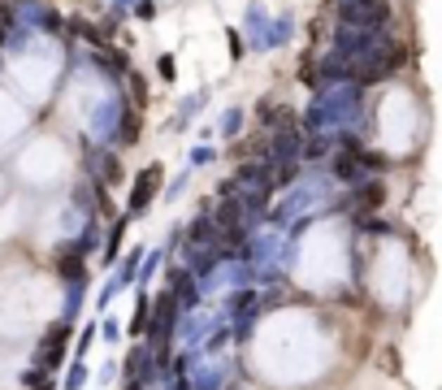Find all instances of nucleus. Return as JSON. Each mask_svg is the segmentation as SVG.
I'll list each match as a JSON object with an SVG mask.
<instances>
[{"mask_svg": "<svg viewBox=\"0 0 442 390\" xmlns=\"http://www.w3.org/2000/svg\"><path fill=\"white\" fill-rule=\"evenodd\" d=\"M135 18L152 22V18H156V5H152V0H139V5H135Z\"/></svg>", "mask_w": 442, "mask_h": 390, "instance_id": "nucleus-20", "label": "nucleus"}, {"mask_svg": "<svg viewBox=\"0 0 442 390\" xmlns=\"http://www.w3.org/2000/svg\"><path fill=\"white\" fill-rule=\"evenodd\" d=\"M382 200H386V187H382V182H364V187H356V204H360V213H356V217L373 213Z\"/></svg>", "mask_w": 442, "mask_h": 390, "instance_id": "nucleus-8", "label": "nucleus"}, {"mask_svg": "<svg viewBox=\"0 0 442 390\" xmlns=\"http://www.w3.org/2000/svg\"><path fill=\"white\" fill-rule=\"evenodd\" d=\"M126 221H130V213L122 217V221H113V230H109V243H104V265H113V260H117V247H122V230H126Z\"/></svg>", "mask_w": 442, "mask_h": 390, "instance_id": "nucleus-13", "label": "nucleus"}, {"mask_svg": "<svg viewBox=\"0 0 442 390\" xmlns=\"http://www.w3.org/2000/svg\"><path fill=\"white\" fill-rule=\"evenodd\" d=\"M139 139V113L135 109H122V122H117V143H135Z\"/></svg>", "mask_w": 442, "mask_h": 390, "instance_id": "nucleus-12", "label": "nucleus"}, {"mask_svg": "<svg viewBox=\"0 0 442 390\" xmlns=\"http://www.w3.org/2000/svg\"><path fill=\"white\" fill-rule=\"evenodd\" d=\"M70 321H57V325H48V334L39 338V351H35V369L52 373V369H61V360H65V343H70Z\"/></svg>", "mask_w": 442, "mask_h": 390, "instance_id": "nucleus-3", "label": "nucleus"}, {"mask_svg": "<svg viewBox=\"0 0 442 390\" xmlns=\"http://www.w3.org/2000/svg\"><path fill=\"white\" fill-rule=\"evenodd\" d=\"M213 234H217V221H208V217H195L191 230H187V239H191V252H200V243H213Z\"/></svg>", "mask_w": 442, "mask_h": 390, "instance_id": "nucleus-11", "label": "nucleus"}, {"mask_svg": "<svg viewBox=\"0 0 442 390\" xmlns=\"http://www.w3.org/2000/svg\"><path fill=\"white\" fill-rule=\"evenodd\" d=\"M83 382H87V364H74L65 373V390H83Z\"/></svg>", "mask_w": 442, "mask_h": 390, "instance_id": "nucleus-16", "label": "nucleus"}, {"mask_svg": "<svg viewBox=\"0 0 442 390\" xmlns=\"http://www.w3.org/2000/svg\"><path fill=\"white\" fill-rule=\"evenodd\" d=\"M356 109H360V96H356V87H321V96H317V104L304 113V126L308 130H325V126H334V122H347V117H356Z\"/></svg>", "mask_w": 442, "mask_h": 390, "instance_id": "nucleus-1", "label": "nucleus"}, {"mask_svg": "<svg viewBox=\"0 0 442 390\" xmlns=\"http://www.w3.org/2000/svg\"><path fill=\"white\" fill-rule=\"evenodd\" d=\"M22 382H26V386H31V390H35V386H48L44 369H26V373H22Z\"/></svg>", "mask_w": 442, "mask_h": 390, "instance_id": "nucleus-19", "label": "nucleus"}, {"mask_svg": "<svg viewBox=\"0 0 442 390\" xmlns=\"http://www.w3.org/2000/svg\"><path fill=\"white\" fill-rule=\"evenodd\" d=\"M304 152V135L299 130H282V135L273 139V152H265L269 161H291V156H299Z\"/></svg>", "mask_w": 442, "mask_h": 390, "instance_id": "nucleus-6", "label": "nucleus"}, {"mask_svg": "<svg viewBox=\"0 0 442 390\" xmlns=\"http://www.w3.org/2000/svg\"><path fill=\"white\" fill-rule=\"evenodd\" d=\"M174 317H178V295L161 291L156 304H152V321H148V330L156 334V347H165V338L174 334Z\"/></svg>", "mask_w": 442, "mask_h": 390, "instance_id": "nucleus-4", "label": "nucleus"}, {"mask_svg": "<svg viewBox=\"0 0 442 390\" xmlns=\"http://www.w3.org/2000/svg\"><path fill=\"white\" fill-rule=\"evenodd\" d=\"M139 256H143V252L135 247V252H130V256L122 260V269H117V278H113L117 286H126V282H135V278H139Z\"/></svg>", "mask_w": 442, "mask_h": 390, "instance_id": "nucleus-15", "label": "nucleus"}, {"mask_svg": "<svg viewBox=\"0 0 442 390\" xmlns=\"http://www.w3.org/2000/svg\"><path fill=\"white\" fill-rule=\"evenodd\" d=\"M243 213H247V208H243V200H221V208H217V230H239V221H243Z\"/></svg>", "mask_w": 442, "mask_h": 390, "instance_id": "nucleus-9", "label": "nucleus"}, {"mask_svg": "<svg viewBox=\"0 0 442 390\" xmlns=\"http://www.w3.org/2000/svg\"><path fill=\"white\" fill-rule=\"evenodd\" d=\"M35 390H52V386H35Z\"/></svg>", "mask_w": 442, "mask_h": 390, "instance_id": "nucleus-24", "label": "nucleus"}, {"mask_svg": "<svg viewBox=\"0 0 442 390\" xmlns=\"http://www.w3.org/2000/svg\"><path fill=\"white\" fill-rule=\"evenodd\" d=\"M126 390H143V382H130V386H126Z\"/></svg>", "mask_w": 442, "mask_h": 390, "instance_id": "nucleus-23", "label": "nucleus"}, {"mask_svg": "<svg viewBox=\"0 0 442 390\" xmlns=\"http://www.w3.org/2000/svg\"><path fill=\"white\" fill-rule=\"evenodd\" d=\"M226 39H230V57H234V61H239V57H243V52H247V48H243V35H239V31H230Z\"/></svg>", "mask_w": 442, "mask_h": 390, "instance_id": "nucleus-18", "label": "nucleus"}, {"mask_svg": "<svg viewBox=\"0 0 442 390\" xmlns=\"http://www.w3.org/2000/svg\"><path fill=\"white\" fill-rule=\"evenodd\" d=\"M156 70H161V78L169 83V78H174V57H161V61H156Z\"/></svg>", "mask_w": 442, "mask_h": 390, "instance_id": "nucleus-21", "label": "nucleus"}, {"mask_svg": "<svg viewBox=\"0 0 442 390\" xmlns=\"http://www.w3.org/2000/svg\"><path fill=\"white\" fill-rule=\"evenodd\" d=\"M239 126H243V113H239V109H226V122H221V135H239Z\"/></svg>", "mask_w": 442, "mask_h": 390, "instance_id": "nucleus-17", "label": "nucleus"}, {"mask_svg": "<svg viewBox=\"0 0 442 390\" xmlns=\"http://www.w3.org/2000/svg\"><path fill=\"white\" fill-rule=\"evenodd\" d=\"M338 22L351 31H382L390 22V5L386 0H343L338 5Z\"/></svg>", "mask_w": 442, "mask_h": 390, "instance_id": "nucleus-2", "label": "nucleus"}, {"mask_svg": "<svg viewBox=\"0 0 442 390\" xmlns=\"http://www.w3.org/2000/svg\"><path fill=\"white\" fill-rule=\"evenodd\" d=\"M57 273H61L65 282H83V278H87V265H83V252H78V247H65V252L57 256Z\"/></svg>", "mask_w": 442, "mask_h": 390, "instance_id": "nucleus-7", "label": "nucleus"}, {"mask_svg": "<svg viewBox=\"0 0 442 390\" xmlns=\"http://www.w3.org/2000/svg\"><path fill=\"white\" fill-rule=\"evenodd\" d=\"M360 152H338L334 156V178H343V182H356L360 178Z\"/></svg>", "mask_w": 442, "mask_h": 390, "instance_id": "nucleus-10", "label": "nucleus"}, {"mask_svg": "<svg viewBox=\"0 0 442 390\" xmlns=\"http://www.w3.org/2000/svg\"><path fill=\"white\" fill-rule=\"evenodd\" d=\"M156 187H161V165H143L135 174V191H130V204H126V213H143V208L152 204Z\"/></svg>", "mask_w": 442, "mask_h": 390, "instance_id": "nucleus-5", "label": "nucleus"}, {"mask_svg": "<svg viewBox=\"0 0 442 390\" xmlns=\"http://www.w3.org/2000/svg\"><path fill=\"white\" fill-rule=\"evenodd\" d=\"M208 161H213V152H208V148H195L191 152V165H208Z\"/></svg>", "mask_w": 442, "mask_h": 390, "instance_id": "nucleus-22", "label": "nucleus"}, {"mask_svg": "<svg viewBox=\"0 0 442 390\" xmlns=\"http://www.w3.org/2000/svg\"><path fill=\"white\" fill-rule=\"evenodd\" d=\"M148 321H152V304H148V295H139L135 317H130V334H148Z\"/></svg>", "mask_w": 442, "mask_h": 390, "instance_id": "nucleus-14", "label": "nucleus"}]
</instances>
